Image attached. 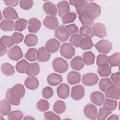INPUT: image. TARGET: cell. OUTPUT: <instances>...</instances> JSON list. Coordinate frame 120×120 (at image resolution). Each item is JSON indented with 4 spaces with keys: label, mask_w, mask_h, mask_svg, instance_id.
<instances>
[{
    "label": "cell",
    "mask_w": 120,
    "mask_h": 120,
    "mask_svg": "<svg viewBox=\"0 0 120 120\" xmlns=\"http://www.w3.org/2000/svg\"><path fill=\"white\" fill-rule=\"evenodd\" d=\"M53 70L59 73L66 72L68 68V64L67 61L61 57L55 58L52 63Z\"/></svg>",
    "instance_id": "1"
},
{
    "label": "cell",
    "mask_w": 120,
    "mask_h": 120,
    "mask_svg": "<svg viewBox=\"0 0 120 120\" xmlns=\"http://www.w3.org/2000/svg\"><path fill=\"white\" fill-rule=\"evenodd\" d=\"M60 54L67 59H71L75 54V50L74 47L68 43L62 44L60 49Z\"/></svg>",
    "instance_id": "2"
},
{
    "label": "cell",
    "mask_w": 120,
    "mask_h": 120,
    "mask_svg": "<svg viewBox=\"0 0 120 120\" xmlns=\"http://www.w3.org/2000/svg\"><path fill=\"white\" fill-rule=\"evenodd\" d=\"M86 12L91 18L94 20L100 15L101 8L96 3L90 2L88 3Z\"/></svg>",
    "instance_id": "3"
},
{
    "label": "cell",
    "mask_w": 120,
    "mask_h": 120,
    "mask_svg": "<svg viewBox=\"0 0 120 120\" xmlns=\"http://www.w3.org/2000/svg\"><path fill=\"white\" fill-rule=\"evenodd\" d=\"M95 47L99 52L107 54L112 49V44L108 40L103 39L97 43L95 45Z\"/></svg>",
    "instance_id": "4"
},
{
    "label": "cell",
    "mask_w": 120,
    "mask_h": 120,
    "mask_svg": "<svg viewBox=\"0 0 120 120\" xmlns=\"http://www.w3.org/2000/svg\"><path fill=\"white\" fill-rule=\"evenodd\" d=\"M99 78L98 75L93 73L84 74L82 77V83L85 86H92L97 84Z\"/></svg>",
    "instance_id": "5"
},
{
    "label": "cell",
    "mask_w": 120,
    "mask_h": 120,
    "mask_svg": "<svg viewBox=\"0 0 120 120\" xmlns=\"http://www.w3.org/2000/svg\"><path fill=\"white\" fill-rule=\"evenodd\" d=\"M70 34L65 26L60 25L54 30V36L61 42L67 41Z\"/></svg>",
    "instance_id": "6"
},
{
    "label": "cell",
    "mask_w": 120,
    "mask_h": 120,
    "mask_svg": "<svg viewBox=\"0 0 120 120\" xmlns=\"http://www.w3.org/2000/svg\"><path fill=\"white\" fill-rule=\"evenodd\" d=\"M93 35L99 38H104L107 36L105 26L100 22L94 23L92 26Z\"/></svg>",
    "instance_id": "7"
},
{
    "label": "cell",
    "mask_w": 120,
    "mask_h": 120,
    "mask_svg": "<svg viewBox=\"0 0 120 120\" xmlns=\"http://www.w3.org/2000/svg\"><path fill=\"white\" fill-rule=\"evenodd\" d=\"M84 94V88L81 84L74 86L71 89V97L75 100L81 99L83 97Z\"/></svg>",
    "instance_id": "8"
},
{
    "label": "cell",
    "mask_w": 120,
    "mask_h": 120,
    "mask_svg": "<svg viewBox=\"0 0 120 120\" xmlns=\"http://www.w3.org/2000/svg\"><path fill=\"white\" fill-rule=\"evenodd\" d=\"M70 4L75 7L76 13L78 15H80L86 11L88 2L85 0H69Z\"/></svg>",
    "instance_id": "9"
},
{
    "label": "cell",
    "mask_w": 120,
    "mask_h": 120,
    "mask_svg": "<svg viewBox=\"0 0 120 120\" xmlns=\"http://www.w3.org/2000/svg\"><path fill=\"white\" fill-rule=\"evenodd\" d=\"M120 87L112 84L105 91V97L112 99L119 100L120 99Z\"/></svg>",
    "instance_id": "10"
},
{
    "label": "cell",
    "mask_w": 120,
    "mask_h": 120,
    "mask_svg": "<svg viewBox=\"0 0 120 120\" xmlns=\"http://www.w3.org/2000/svg\"><path fill=\"white\" fill-rule=\"evenodd\" d=\"M84 113L86 117L91 120H96L98 114V109L91 104H88L84 108Z\"/></svg>",
    "instance_id": "11"
},
{
    "label": "cell",
    "mask_w": 120,
    "mask_h": 120,
    "mask_svg": "<svg viewBox=\"0 0 120 120\" xmlns=\"http://www.w3.org/2000/svg\"><path fill=\"white\" fill-rule=\"evenodd\" d=\"M8 56L10 60L16 61L22 58L23 53L20 47L15 45L8 51Z\"/></svg>",
    "instance_id": "12"
},
{
    "label": "cell",
    "mask_w": 120,
    "mask_h": 120,
    "mask_svg": "<svg viewBox=\"0 0 120 120\" xmlns=\"http://www.w3.org/2000/svg\"><path fill=\"white\" fill-rule=\"evenodd\" d=\"M44 13L48 16L55 17L57 15V9L55 5L51 1L45 2L43 6Z\"/></svg>",
    "instance_id": "13"
},
{
    "label": "cell",
    "mask_w": 120,
    "mask_h": 120,
    "mask_svg": "<svg viewBox=\"0 0 120 120\" xmlns=\"http://www.w3.org/2000/svg\"><path fill=\"white\" fill-rule=\"evenodd\" d=\"M37 57L39 62H44L49 60L51 54L45 47L42 46L38 48L37 53Z\"/></svg>",
    "instance_id": "14"
},
{
    "label": "cell",
    "mask_w": 120,
    "mask_h": 120,
    "mask_svg": "<svg viewBox=\"0 0 120 120\" xmlns=\"http://www.w3.org/2000/svg\"><path fill=\"white\" fill-rule=\"evenodd\" d=\"M60 47V42L55 38L49 39L45 44V48L49 52H56Z\"/></svg>",
    "instance_id": "15"
},
{
    "label": "cell",
    "mask_w": 120,
    "mask_h": 120,
    "mask_svg": "<svg viewBox=\"0 0 120 120\" xmlns=\"http://www.w3.org/2000/svg\"><path fill=\"white\" fill-rule=\"evenodd\" d=\"M28 29L30 32L36 33L38 32L41 26L40 21L36 18H31L29 20Z\"/></svg>",
    "instance_id": "16"
},
{
    "label": "cell",
    "mask_w": 120,
    "mask_h": 120,
    "mask_svg": "<svg viewBox=\"0 0 120 120\" xmlns=\"http://www.w3.org/2000/svg\"><path fill=\"white\" fill-rule=\"evenodd\" d=\"M90 99L94 104L98 106H101L105 100L104 94L100 91H95L91 93L90 96Z\"/></svg>",
    "instance_id": "17"
},
{
    "label": "cell",
    "mask_w": 120,
    "mask_h": 120,
    "mask_svg": "<svg viewBox=\"0 0 120 120\" xmlns=\"http://www.w3.org/2000/svg\"><path fill=\"white\" fill-rule=\"evenodd\" d=\"M43 23L46 28L50 30L56 29L59 25L58 19L55 17L46 16L43 21Z\"/></svg>",
    "instance_id": "18"
},
{
    "label": "cell",
    "mask_w": 120,
    "mask_h": 120,
    "mask_svg": "<svg viewBox=\"0 0 120 120\" xmlns=\"http://www.w3.org/2000/svg\"><path fill=\"white\" fill-rule=\"evenodd\" d=\"M69 87L67 84L62 83L57 87V95L61 99H66L69 96Z\"/></svg>",
    "instance_id": "19"
},
{
    "label": "cell",
    "mask_w": 120,
    "mask_h": 120,
    "mask_svg": "<svg viewBox=\"0 0 120 120\" xmlns=\"http://www.w3.org/2000/svg\"><path fill=\"white\" fill-rule=\"evenodd\" d=\"M58 13L60 17H62L66 13L69 12L70 7L68 2L66 0L60 1L57 5Z\"/></svg>",
    "instance_id": "20"
},
{
    "label": "cell",
    "mask_w": 120,
    "mask_h": 120,
    "mask_svg": "<svg viewBox=\"0 0 120 120\" xmlns=\"http://www.w3.org/2000/svg\"><path fill=\"white\" fill-rule=\"evenodd\" d=\"M12 94L16 98L21 99L25 95V88L21 84H16L11 88Z\"/></svg>",
    "instance_id": "21"
},
{
    "label": "cell",
    "mask_w": 120,
    "mask_h": 120,
    "mask_svg": "<svg viewBox=\"0 0 120 120\" xmlns=\"http://www.w3.org/2000/svg\"><path fill=\"white\" fill-rule=\"evenodd\" d=\"M84 62L82 58L77 56L74 58L70 63V65L73 70L79 71L84 67Z\"/></svg>",
    "instance_id": "22"
},
{
    "label": "cell",
    "mask_w": 120,
    "mask_h": 120,
    "mask_svg": "<svg viewBox=\"0 0 120 120\" xmlns=\"http://www.w3.org/2000/svg\"><path fill=\"white\" fill-rule=\"evenodd\" d=\"M62 81L63 78L61 75L54 73L50 74L47 78V81L49 84L53 86L58 85L62 82Z\"/></svg>",
    "instance_id": "23"
},
{
    "label": "cell",
    "mask_w": 120,
    "mask_h": 120,
    "mask_svg": "<svg viewBox=\"0 0 120 120\" xmlns=\"http://www.w3.org/2000/svg\"><path fill=\"white\" fill-rule=\"evenodd\" d=\"M40 72V67L37 62L29 64L26 70V74L29 76H35L38 75Z\"/></svg>",
    "instance_id": "24"
},
{
    "label": "cell",
    "mask_w": 120,
    "mask_h": 120,
    "mask_svg": "<svg viewBox=\"0 0 120 120\" xmlns=\"http://www.w3.org/2000/svg\"><path fill=\"white\" fill-rule=\"evenodd\" d=\"M24 84L27 88L30 90H34L37 89L39 85V81L35 76H30L25 79Z\"/></svg>",
    "instance_id": "25"
},
{
    "label": "cell",
    "mask_w": 120,
    "mask_h": 120,
    "mask_svg": "<svg viewBox=\"0 0 120 120\" xmlns=\"http://www.w3.org/2000/svg\"><path fill=\"white\" fill-rule=\"evenodd\" d=\"M3 15L4 18L8 20H15L18 18L16 10L10 7H7L3 10Z\"/></svg>",
    "instance_id": "26"
},
{
    "label": "cell",
    "mask_w": 120,
    "mask_h": 120,
    "mask_svg": "<svg viewBox=\"0 0 120 120\" xmlns=\"http://www.w3.org/2000/svg\"><path fill=\"white\" fill-rule=\"evenodd\" d=\"M81 81V74L76 71H71L67 75V82L70 85H74Z\"/></svg>",
    "instance_id": "27"
},
{
    "label": "cell",
    "mask_w": 120,
    "mask_h": 120,
    "mask_svg": "<svg viewBox=\"0 0 120 120\" xmlns=\"http://www.w3.org/2000/svg\"><path fill=\"white\" fill-rule=\"evenodd\" d=\"M11 105L10 103L5 99H2L0 102V113L5 116L10 112Z\"/></svg>",
    "instance_id": "28"
},
{
    "label": "cell",
    "mask_w": 120,
    "mask_h": 120,
    "mask_svg": "<svg viewBox=\"0 0 120 120\" xmlns=\"http://www.w3.org/2000/svg\"><path fill=\"white\" fill-rule=\"evenodd\" d=\"M5 98L6 100L11 105H18L20 103V99L15 98L12 93L11 88L7 90L6 92Z\"/></svg>",
    "instance_id": "29"
},
{
    "label": "cell",
    "mask_w": 120,
    "mask_h": 120,
    "mask_svg": "<svg viewBox=\"0 0 120 120\" xmlns=\"http://www.w3.org/2000/svg\"><path fill=\"white\" fill-rule=\"evenodd\" d=\"M1 70L2 73L6 76H10L15 73L14 67L9 63H4L1 66Z\"/></svg>",
    "instance_id": "30"
},
{
    "label": "cell",
    "mask_w": 120,
    "mask_h": 120,
    "mask_svg": "<svg viewBox=\"0 0 120 120\" xmlns=\"http://www.w3.org/2000/svg\"><path fill=\"white\" fill-rule=\"evenodd\" d=\"M82 58L83 62L86 65H91L94 63L95 56L92 52H84L82 54Z\"/></svg>",
    "instance_id": "31"
},
{
    "label": "cell",
    "mask_w": 120,
    "mask_h": 120,
    "mask_svg": "<svg viewBox=\"0 0 120 120\" xmlns=\"http://www.w3.org/2000/svg\"><path fill=\"white\" fill-rule=\"evenodd\" d=\"M79 19L82 24L84 26H90L94 22V20L91 18L85 12L79 15Z\"/></svg>",
    "instance_id": "32"
},
{
    "label": "cell",
    "mask_w": 120,
    "mask_h": 120,
    "mask_svg": "<svg viewBox=\"0 0 120 120\" xmlns=\"http://www.w3.org/2000/svg\"><path fill=\"white\" fill-rule=\"evenodd\" d=\"M14 22L12 20L4 19L0 23V28L4 31H12L14 29Z\"/></svg>",
    "instance_id": "33"
},
{
    "label": "cell",
    "mask_w": 120,
    "mask_h": 120,
    "mask_svg": "<svg viewBox=\"0 0 120 120\" xmlns=\"http://www.w3.org/2000/svg\"><path fill=\"white\" fill-rule=\"evenodd\" d=\"M38 39L36 35L32 34H28L25 38L24 43L28 46H33L37 45Z\"/></svg>",
    "instance_id": "34"
},
{
    "label": "cell",
    "mask_w": 120,
    "mask_h": 120,
    "mask_svg": "<svg viewBox=\"0 0 120 120\" xmlns=\"http://www.w3.org/2000/svg\"><path fill=\"white\" fill-rule=\"evenodd\" d=\"M27 21L23 18H19L15 21L14 26L15 31H22L26 28Z\"/></svg>",
    "instance_id": "35"
},
{
    "label": "cell",
    "mask_w": 120,
    "mask_h": 120,
    "mask_svg": "<svg viewBox=\"0 0 120 120\" xmlns=\"http://www.w3.org/2000/svg\"><path fill=\"white\" fill-rule=\"evenodd\" d=\"M66 109L65 103L61 100H57L53 105V111L59 114L63 113Z\"/></svg>",
    "instance_id": "36"
},
{
    "label": "cell",
    "mask_w": 120,
    "mask_h": 120,
    "mask_svg": "<svg viewBox=\"0 0 120 120\" xmlns=\"http://www.w3.org/2000/svg\"><path fill=\"white\" fill-rule=\"evenodd\" d=\"M93 46V43L90 38H82L79 47L83 50H89L91 49Z\"/></svg>",
    "instance_id": "37"
},
{
    "label": "cell",
    "mask_w": 120,
    "mask_h": 120,
    "mask_svg": "<svg viewBox=\"0 0 120 120\" xmlns=\"http://www.w3.org/2000/svg\"><path fill=\"white\" fill-rule=\"evenodd\" d=\"M97 72L101 77L108 76L111 73V67L108 65L98 66Z\"/></svg>",
    "instance_id": "38"
},
{
    "label": "cell",
    "mask_w": 120,
    "mask_h": 120,
    "mask_svg": "<svg viewBox=\"0 0 120 120\" xmlns=\"http://www.w3.org/2000/svg\"><path fill=\"white\" fill-rule=\"evenodd\" d=\"M120 54L119 52H115L108 57V62L111 67L119 66L120 65Z\"/></svg>",
    "instance_id": "39"
},
{
    "label": "cell",
    "mask_w": 120,
    "mask_h": 120,
    "mask_svg": "<svg viewBox=\"0 0 120 120\" xmlns=\"http://www.w3.org/2000/svg\"><path fill=\"white\" fill-rule=\"evenodd\" d=\"M77 15L75 12H69L65 14L62 17V22L64 24L73 22L76 18Z\"/></svg>",
    "instance_id": "40"
},
{
    "label": "cell",
    "mask_w": 120,
    "mask_h": 120,
    "mask_svg": "<svg viewBox=\"0 0 120 120\" xmlns=\"http://www.w3.org/2000/svg\"><path fill=\"white\" fill-rule=\"evenodd\" d=\"M29 62L25 59H22L19 61L15 66L16 71L20 73H25L26 68L29 65Z\"/></svg>",
    "instance_id": "41"
},
{
    "label": "cell",
    "mask_w": 120,
    "mask_h": 120,
    "mask_svg": "<svg viewBox=\"0 0 120 120\" xmlns=\"http://www.w3.org/2000/svg\"><path fill=\"white\" fill-rule=\"evenodd\" d=\"M79 33L81 36L87 38H92L93 37V33L91 27L88 26H82L79 30Z\"/></svg>",
    "instance_id": "42"
},
{
    "label": "cell",
    "mask_w": 120,
    "mask_h": 120,
    "mask_svg": "<svg viewBox=\"0 0 120 120\" xmlns=\"http://www.w3.org/2000/svg\"><path fill=\"white\" fill-rule=\"evenodd\" d=\"M112 111L104 106L99 109L97 114V119L99 120H104L106 119L107 117L111 113Z\"/></svg>",
    "instance_id": "43"
},
{
    "label": "cell",
    "mask_w": 120,
    "mask_h": 120,
    "mask_svg": "<svg viewBox=\"0 0 120 120\" xmlns=\"http://www.w3.org/2000/svg\"><path fill=\"white\" fill-rule=\"evenodd\" d=\"M103 106L111 111L115 110L117 107V102L116 100L106 98L103 102Z\"/></svg>",
    "instance_id": "44"
},
{
    "label": "cell",
    "mask_w": 120,
    "mask_h": 120,
    "mask_svg": "<svg viewBox=\"0 0 120 120\" xmlns=\"http://www.w3.org/2000/svg\"><path fill=\"white\" fill-rule=\"evenodd\" d=\"M112 84V83L109 78H104L100 80L98 86L99 89L102 91L105 92L106 90Z\"/></svg>",
    "instance_id": "45"
},
{
    "label": "cell",
    "mask_w": 120,
    "mask_h": 120,
    "mask_svg": "<svg viewBox=\"0 0 120 120\" xmlns=\"http://www.w3.org/2000/svg\"><path fill=\"white\" fill-rule=\"evenodd\" d=\"M37 51L35 48L29 49L25 54V58L30 61H36L37 60Z\"/></svg>",
    "instance_id": "46"
},
{
    "label": "cell",
    "mask_w": 120,
    "mask_h": 120,
    "mask_svg": "<svg viewBox=\"0 0 120 120\" xmlns=\"http://www.w3.org/2000/svg\"><path fill=\"white\" fill-rule=\"evenodd\" d=\"M0 42L8 48H10L15 44V42L12 37L8 36H2L0 38Z\"/></svg>",
    "instance_id": "47"
},
{
    "label": "cell",
    "mask_w": 120,
    "mask_h": 120,
    "mask_svg": "<svg viewBox=\"0 0 120 120\" xmlns=\"http://www.w3.org/2000/svg\"><path fill=\"white\" fill-rule=\"evenodd\" d=\"M23 114L20 110L13 111L8 114V120H20L22 119Z\"/></svg>",
    "instance_id": "48"
},
{
    "label": "cell",
    "mask_w": 120,
    "mask_h": 120,
    "mask_svg": "<svg viewBox=\"0 0 120 120\" xmlns=\"http://www.w3.org/2000/svg\"><path fill=\"white\" fill-rule=\"evenodd\" d=\"M37 107L39 111L44 112L48 110L49 108V104L47 100L41 99L37 103Z\"/></svg>",
    "instance_id": "49"
},
{
    "label": "cell",
    "mask_w": 120,
    "mask_h": 120,
    "mask_svg": "<svg viewBox=\"0 0 120 120\" xmlns=\"http://www.w3.org/2000/svg\"><path fill=\"white\" fill-rule=\"evenodd\" d=\"M82 39V36L79 34L72 35L70 39L69 42L71 45L75 46V47H78L80 45V42Z\"/></svg>",
    "instance_id": "50"
},
{
    "label": "cell",
    "mask_w": 120,
    "mask_h": 120,
    "mask_svg": "<svg viewBox=\"0 0 120 120\" xmlns=\"http://www.w3.org/2000/svg\"><path fill=\"white\" fill-rule=\"evenodd\" d=\"M96 64L98 66L108 65V57L105 54H99L97 58Z\"/></svg>",
    "instance_id": "51"
},
{
    "label": "cell",
    "mask_w": 120,
    "mask_h": 120,
    "mask_svg": "<svg viewBox=\"0 0 120 120\" xmlns=\"http://www.w3.org/2000/svg\"><path fill=\"white\" fill-rule=\"evenodd\" d=\"M19 5L21 8L28 10L32 8L33 1L31 0H21L19 1Z\"/></svg>",
    "instance_id": "52"
},
{
    "label": "cell",
    "mask_w": 120,
    "mask_h": 120,
    "mask_svg": "<svg viewBox=\"0 0 120 120\" xmlns=\"http://www.w3.org/2000/svg\"><path fill=\"white\" fill-rule=\"evenodd\" d=\"M111 80L112 84L120 87V74L119 72L112 74L111 76Z\"/></svg>",
    "instance_id": "53"
},
{
    "label": "cell",
    "mask_w": 120,
    "mask_h": 120,
    "mask_svg": "<svg viewBox=\"0 0 120 120\" xmlns=\"http://www.w3.org/2000/svg\"><path fill=\"white\" fill-rule=\"evenodd\" d=\"M53 94V91L52 88L50 87L47 86L44 88L42 90L43 97L48 99L51 98Z\"/></svg>",
    "instance_id": "54"
},
{
    "label": "cell",
    "mask_w": 120,
    "mask_h": 120,
    "mask_svg": "<svg viewBox=\"0 0 120 120\" xmlns=\"http://www.w3.org/2000/svg\"><path fill=\"white\" fill-rule=\"evenodd\" d=\"M44 118L46 120H60V118L54 112L52 111H49L45 112L44 114Z\"/></svg>",
    "instance_id": "55"
},
{
    "label": "cell",
    "mask_w": 120,
    "mask_h": 120,
    "mask_svg": "<svg viewBox=\"0 0 120 120\" xmlns=\"http://www.w3.org/2000/svg\"><path fill=\"white\" fill-rule=\"evenodd\" d=\"M65 27L70 35L76 34L78 32V28L77 26L74 23L68 25L67 26H65Z\"/></svg>",
    "instance_id": "56"
},
{
    "label": "cell",
    "mask_w": 120,
    "mask_h": 120,
    "mask_svg": "<svg viewBox=\"0 0 120 120\" xmlns=\"http://www.w3.org/2000/svg\"><path fill=\"white\" fill-rule=\"evenodd\" d=\"M12 38H13L15 43L17 44L21 42L22 41L24 36L21 33L15 32L13 34Z\"/></svg>",
    "instance_id": "57"
},
{
    "label": "cell",
    "mask_w": 120,
    "mask_h": 120,
    "mask_svg": "<svg viewBox=\"0 0 120 120\" xmlns=\"http://www.w3.org/2000/svg\"><path fill=\"white\" fill-rule=\"evenodd\" d=\"M4 2L7 6L15 7L18 5L19 1L17 0H5Z\"/></svg>",
    "instance_id": "58"
},
{
    "label": "cell",
    "mask_w": 120,
    "mask_h": 120,
    "mask_svg": "<svg viewBox=\"0 0 120 120\" xmlns=\"http://www.w3.org/2000/svg\"><path fill=\"white\" fill-rule=\"evenodd\" d=\"M0 56H2L3 55H5L7 51V47L2 44L0 43Z\"/></svg>",
    "instance_id": "59"
},
{
    "label": "cell",
    "mask_w": 120,
    "mask_h": 120,
    "mask_svg": "<svg viewBox=\"0 0 120 120\" xmlns=\"http://www.w3.org/2000/svg\"><path fill=\"white\" fill-rule=\"evenodd\" d=\"M118 119H119L118 116L116 114H112L107 119V120H118Z\"/></svg>",
    "instance_id": "60"
},
{
    "label": "cell",
    "mask_w": 120,
    "mask_h": 120,
    "mask_svg": "<svg viewBox=\"0 0 120 120\" xmlns=\"http://www.w3.org/2000/svg\"><path fill=\"white\" fill-rule=\"evenodd\" d=\"M24 120H25V119H26V120H30V119H32V120H34V118H33V117H30V116H27V117H25L24 119H23Z\"/></svg>",
    "instance_id": "61"
}]
</instances>
